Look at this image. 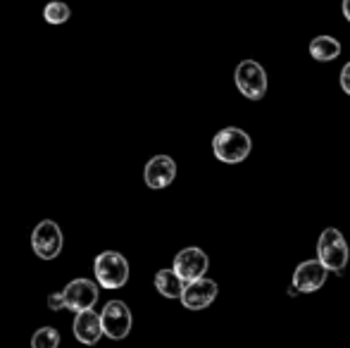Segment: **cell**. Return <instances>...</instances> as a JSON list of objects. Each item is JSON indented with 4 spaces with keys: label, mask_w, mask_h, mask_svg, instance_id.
I'll return each mask as SVG.
<instances>
[{
    "label": "cell",
    "mask_w": 350,
    "mask_h": 348,
    "mask_svg": "<svg viewBox=\"0 0 350 348\" xmlns=\"http://www.w3.org/2000/svg\"><path fill=\"white\" fill-rule=\"evenodd\" d=\"M343 14H346V19L350 22V0H343Z\"/></svg>",
    "instance_id": "d6986e66"
},
{
    "label": "cell",
    "mask_w": 350,
    "mask_h": 348,
    "mask_svg": "<svg viewBox=\"0 0 350 348\" xmlns=\"http://www.w3.org/2000/svg\"><path fill=\"white\" fill-rule=\"evenodd\" d=\"M350 251H348V243L343 239V234L338 229L329 227L319 234V241H317V260L324 265L327 272H336L341 274L348 265Z\"/></svg>",
    "instance_id": "7a4b0ae2"
},
{
    "label": "cell",
    "mask_w": 350,
    "mask_h": 348,
    "mask_svg": "<svg viewBox=\"0 0 350 348\" xmlns=\"http://www.w3.org/2000/svg\"><path fill=\"white\" fill-rule=\"evenodd\" d=\"M100 327L103 334L110 336V339L120 341L126 339L131 332V310L126 308L124 301H110L105 303L100 312Z\"/></svg>",
    "instance_id": "8992f818"
},
{
    "label": "cell",
    "mask_w": 350,
    "mask_h": 348,
    "mask_svg": "<svg viewBox=\"0 0 350 348\" xmlns=\"http://www.w3.org/2000/svg\"><path fill=\"white\" fill-rule=\"evenodd\" d=\"M184 286H186V284L176 277L174 269H160V272L155 274V289L165 298H181Z\"/></svg>",
    "instance_id": "5bb4252c"
},
{
    "label": "cell",
    "mask_w": 350,
    "mask_h": 348,
    "mask_svg": "<svg viewBox=\"0 0 350 348\" xmlns=\"http://www.w3.org/2000/svg\"><path fill=\"white\" fill-rule=\"evenodd\" d=\"M48 308H51V310H62V308H65L62 293H51V296H48Z\"/></svg>",
    "instance_id": "e0dca14e"
},
{
    "label": "cell",
    "mask_w": 350,
    "mask_h": 348,
    "mask_svg": "<svg viewBox=\"0 0 350 348\" xmlns=\"http://www.w3.org/2000/svg\"><path fill=\"white\" fill-rule=\"evenodd\" d=\"M70 5L67 3H60V0H53V3L46 5L43 10V17H46L48 24H65L70 19Z\"/></svg>",
    "instance_id": "9a60e30c"
},
{
    "label": "cell",
    "mask_w": 350,
    "mask_h": 348,
    "mask_svg": "<svg viewBox=\"0 0 350 348\" xmlns=\"http://www.w3.org/2000/svg\"><path fill=\"white\" fill-rule=\"evenodd\" d=\"M176 176V163L170 155H155L148 160L146 170H143V179H146L148 189H167Z\"/></svg>",
    "instance_id": "8fae6325"
},
{
    "label": "cell",
    "mask_w": 350,
    "mask_h": 348,
    "mask_svg": "<svg viewBox=\"0 0 350 348\" xmlns=\"http://www.w3.org/2000/svg\"><path fill=\"white\" fill-rule=\"evenodd\" d=\"M210 267V258L205 251H200V248L191 246V248H184V251L176 253L174 258V274L181 279L184 284L189 282H196V279L205 277V272H208Z\"/></svg>",
    "instance_id": "52a82bcc"
},
{
    "label": "cell",
    "mask_w": 350,
    "mask_h": 348,
    "mask_svg": "<svg viewBox=\"0 0 350 348\" xmlns=\"http://www.w3.org/2000/svg\"><path fill=\"white\" fill-rule=\"evenodd\" d=\"M215 298H217V282H212L208 277L189 282L184 286V291H181V303L189 310H203V308L212 306Z\"/></svg>",
    "instance_id": "9c48e42d"
},
{
    "label": "cell",
    "mask_w": 350,
    "mask_h": 348,
    "mask_svg": "<svg viewBox=\"0 0 350 348\" xmlns=\"http://www.w3.org/2000/svg\"><path fill=\"white\" fill-rule=\"evenodd\" d=\"M57 346H60V332L53 330V327H41L31 339V348H57Z\"/></svg>",
    "instance_id": "2e32d148"
},
{
    "label": "cell",
    "mask_w": 350,
    "mask_h": 348,
    "mask_svg": "<svg viewBox=\"0 0 350 348\" xmlns=\"http://www.w3.org/2000/svg\"><path fill=\"white\" fill-rule=\"evenodd\" d=\"M74 336H77V341H81L83 346L98 344L103 336L100 315H98L96 310L77 312V317H74Z\"/></svg>",
    "instance_id": "7c38bea8"
},
{
    "label": "cell",
    "mask_w": 350,
    "mask_h": 348,
    "mask_svg": "<svg viewBox=\"0 0 350 348\" xmlns=\"http://www.w3.org/2000/svg\"><path fill=\"white\" fill-rule=\"evenodd\" d=\"M236 88L243 93L250 101H260L267 93V72L260 62L255 60H243L234 72Z\"/></svg>",
    "instance_id": "277c9868"
},
{
    "label": "cell",
    "mask_w": 350,
    "mask_h": 348,
    "mask_svg": "<svg viewBox=\"0 0 350 348\" xmlns=\"http://www.w3.org/2000/svg\"><path fill=\"white\" fill-rule=\"evenodd\" d=\"M93 272L103 289H122L129 282V263L117 251L100 253L93 263Z\"/></svg>",
    "instance_id": "3957f363"
},
{
    "label": "cell",
    "mask_w": 350,
    "mask_h": 348,
    "mask_svg": "<svg viewBox=\"0 0 350 348\" xmlns=\"http://www.w3.org/2000/svg\"><path fill=\"white\" fill-rule=\"evenodd\" d=\"M327 274L329 272L324 269V265L319 263L317 258H314V260H305V263H300L293 272V289L298 293H312L324 286Z\"/></svg>",
    "instance_id": "30bf717a"
},
{
    "label": "cell",
    "mask_w": 350,
    "mask_h": 348,
    "mask_svg": "<svg viewBox=\"0 0 350 348\" xmlns=\"http://www.w3.org/2000/svg\"><path fill=\"white\" fill-rule=\"evenodd\" d=\"M310 55L317 62H332L341 55V43L332 36H317L310 43Z\"/></svg>",
    "instance_id": "4fadbf2b"
},
{
    "label": "cell",
    "mask_w": 350,
    "mask_h": 348,
    "mask_svg": "<svg viewBox=\"0 0 350 348\" xmlns=\"http://www.w3.org/2000/svg\"><path fill=\"white\" fill-rule=\"evenodd\" d=\"M62 301L65 308L74 312L93 310V306L98 303V284L91 279H72L62 291Z\"/></svg>",
    "instance_id": "ba28073f"
},
{
    "label": "cell",
    "mask_w": 350,
    "mask_h": 348,
    "mask_svg": "<svg viewBox=\"0 0 350 348\" xmlns=\"http://www.w3.org/2000/svg\"><path fill=\"white\" fill-rule=\"evenodd\" d=\"M62 243H65L62 229L53 219H43V222L36 224L31 234V248L41 260H53V258L60 256Z\"/></svg>",
    "instance_id": "5b68a950"
},
{
    "label": "cell",
    "mask_w": 350,
    "mask_h": 348,
    "mask_svg": "<svg viewBox=\"0 0 350 348\" xmlns=\"http://www.w3.org/2000/svg\"><path fill=\"white\" fill-rule=\"evenodd\" d=\"M253 148V141L239 126H226V129L217 131L215 139H212V150H215V158L219 163L226 165H239L243 163L250 155Z\"/></svg>",
    "instance_id": "6da1fadb"
},
{
    "label": "cell",
    "mask_w": 350,
    "mask_h": 348,
    "mask_svg": "<svg viewBox=\"0 0 350 348\" xmlns=\"http://www.w3.org/2000/svg\"><path fill=\"white\" fill-rule=\"evenodd\" d=\"M341 88L350 96V62H346V67L341 70Z\"/></svg>",
    "instance_id": "ac0fdd59"
}]
</instances>
